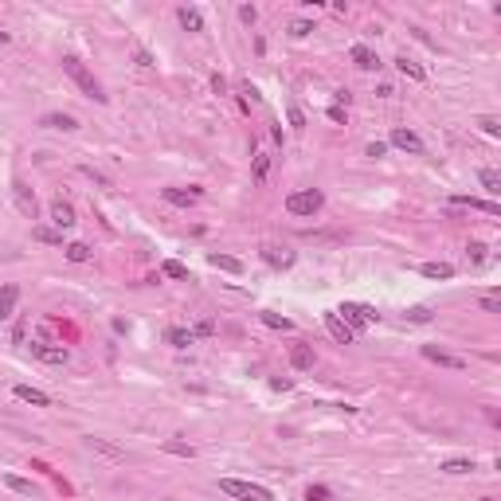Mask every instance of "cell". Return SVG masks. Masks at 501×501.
Instances as JSON below:
<instances>
[{"label": "cell", "mask_w": 501, "mask_h": 501, "mask_svg": "<svg viewBox=\"0 0 501 501\" xmlns=\"http://www.w3.org/2000/svg\"><path fill=\"white\" fill-rule=\"evenodd\" d=\"M63 75L71 78V83H75V87L87 94V99L106 102V94H102V83L87 71V63H83V59H75V55H63Z\"/></svg>", "instance_id": "obj_1"}, {"label": "cell", "mask_w": 501, "mask_h": 501, "mask_svg": "<svg viewBox=\"0 0 501 501\" xmlns=\"http://www.w3.org/2000/svg\"><path fill=\"white\" fill-rule=\"evenodd\" d=\"M219 490L235 501H274V493L259 482H243V478H219Z\"/></svg>", "instance_id": "obj_2"}, {"label": "cell", "mask_w": 501, "mask_h": 501, "mask_svg": "<svg viewBox=\"0 0 501 501\" xmlns=\"http://www.w3.org/2000/svg\"><path fill=\"white\" fill-rule=\"evenodd\" d=\"M321 207H325V192L321 188H302V192L286 196V212L290 216H317Z\"/></svg>", "instance_id": "obj_3"}, {"label": "cell", "mask_w": 501, "mask_h": 501, "mask_svg": "<svg viewBox=\"0 0 501 501\" xmlns=\"http://www.w3.org/2000/svg\"><path fill=\"white\" fill-rule=\"evenodd\" d=\"M333 314H337L341 321L353 329V333H357V329H364V325H376V321H380V314H376L372 305H364V302H341Z\"/></svg>", "instance_id": "obj_4"}, {"label": "cell", "mask_w": 501, "mask_h": 501, "mask_svg": "<svg viewBox=\"0 0 501 501\" xmlns=\"http://www.w3.org/2000/svg\"><path fill=\"white\" fill-rule=\"evenodd\" d=\"M12 200H16V207H20L24 219H35V216H40V200H35V192L24 185V180H16V185H12Z\"/></svg>", "instance_id": "obj_5"}, {"label": "cell", "mask_w": 501, "mask_h": 501, "mask_svg": "<svg viewBox=\"0 0 501 501\" xmlns=\"http://www.w3.org/2000/svg\"><path fill=\"white\" fill-rule=\"evenodd\" d=\"M32 357L44 360V364H67L71 360V353L63 349V345H47V341H32Z\"/></svg>", "instance_id": "obj_6"}, {"label": "cell", "mask_w": 501, "mask_h": 501, "mask_svg": "<svg viewBox=\"0 0 501 501\" xmlns=\"http://www.w3.org/2000/svg\"><path fill=\"white\" fill-rule=\"evenodd\" d=\"M164 196V204H176V207H192V204H200V196H204V188H164L161 192Z\"/></svg>", "instance_id": "obj_7"}, {"label": "cell", "mask_w": 501, "mask_h": 501, "mask_svg": "<svg viewBox=\"0 0 501 501\" xmlns=\"http://www.w3.org/2000/svg\"><path fill=\"white\" fill-rule=\"evenodd\" d=\"M419 353H423L427 360H435L439 368H455V372L466 368V360H462V357H455V353H447V349H435V345H423Z\"/></svg>", "instance_id": "obj_8"}, {"label": "cell", "mask_w": 501, "mask_h": 501, "mask_svg": "<svg viewBox=\"0 0 501 501\" xmlns=\"http://www.w3.org/2000/svg\"><path fill=\"white\" fill-rule=\"evenodd\" d=\"M388 142H392L396 149H403V153H415V157L427 149L423 137H419V133H411V130H392V137H388Z\"/></svg>", "instance_id": "obj_9"}, {"label": "cell", "mask_w": 501, "mask_h": 501, "mask_svg": "<svg viewBox=\"0 0 501 501\" xmlns=\"http://www.w3.org/2000/svg\"><path fill=\"white\" fill-rule=\"evenodd\" d=\"M51 223H55V228H59V231L75 228V207L67 204L63 196H59V200H51Z\"/></svg>", "instance_id": "obj_10"}, {"label": "cell", "mask_w": 501, "mask_h": 501, "mask_svg": "<svg viewBox=\"0 0 501 501\" xmlns=\"http://www.w3.org/2000/svg\"><path fill=\"white\" fill-rule=\"evenodd\" d=\"M349 59L360 67V71H380V55L372 51V47H364V44H353Z\"/></svg>", "instance_id": "obj_11"}, {"label": "cell", "mask_w": 501, "mask_h": 501, "mask_svg": "<svg viewBox=\"0 0 501 501\" xmlns=\"http://www.w3.org/2000/svg\"><path fill=\"white\" fill-rule=\"evenodd\" d=\"M16 302H20V286L4 282L0 286V321H8V317L16 314Z\"/></svg>", "instance_id": "obj_12"}, {"label": "cell", "mask_w": 501, "mask_h": 501, "mask_svg": "<svg viewBox=\"0 0 501 501\" xmlns=\"http://www.w3.org/2000/svg\"><path fill=\"white\" fill-rule=\"evenodd\" d=\"M325 329H329V337H333V341H341V345H353V337H357V333H353V329L345 325V321H341V317L333 314V309L325 314Z\"/></svg>", "instance_id": "obj_13"}, {"label": "cell", "mask_w": 501, "mask_h": 501, "mask_svg": "<svg viewBox=\"0 0 501 501\" xmlns=\"http://www.w3.org/2000/svg\"><path fill=\"white\" fill-rule=\"evenodd\" d=\"M12 392H16V400L32 403V407H51V396H47V392H40V388H32V384H16Z\"/></svg>", "instance_id": "obj_14"}, {"label": "cell", "mask_w": 501, "mask_h": 501, "mask_svg": "<svg viewBox=\"0 0 501 501\" xmlns=\"http://www.w3.org/2000/svg\"><path fill=\"white\" fill-rule=\"evenodd\" d=\"M450 204L470 207V212H490V216H498V212H501L498 200H478V196H450Z\"/></svg>", "instance_id": "obj_15"}, {"label": "cell", "mask_w": 501, "mask_h": 501, "mask_svg": "<svg viewBox=\"0 0 501 501\" xmlns=\"http://www.w3.org/2000/svg\"><path fill=\"white\" fill-rule=\"evenodd\" d=\"M262 262L274 266V271H286V266H294V255H290V250H278V247H262Z\"/></svg>", "instance_id": "obj_16"}, {"label": "cell", "mask_w": 501, "mask_h": 501, "mask_svg": "<svg viewBox=\"0 0 501 501\" xmlns=\"http://www.w3.org/2000/svg\"><path fill=\"white\" fill-rule=\"evenodd\" d=\"M396 71H400V75H407L411 83H427V71L415 63V59H407V55H396Z\"/></svg>", "instance_id": "obj_17"}, {"label": "cell", "mask_w": 501, "mask_h": 501, "mask_svg": "<svg viewBox=\"0 0 501 501\" xmlns=\"http://www.w3.org/2000/svg\"><path fill=\"white\" fill-rule=\"evenodd\" d=\"M176 20H180V28H185V32H204V16H200L196 8H176Z\"/></svg>", "instance_id": "obj_18"}, {"label": "cell", "mask_w": 501, "mask_h": 501, "mask_svg": "<svg viewBox=\"0 0 501 501\" xmlns=\"http://www.w3.org/2000/svg\"><path fill=\"white\" fill-rule=\"evenodd\" d=\"M290 364H294L298 372H309L314 368V349H309V345H294V349H290Z\"/></svg>", "instance_id": "obj_19"}, {"label": "cell", "mask_w": 501, "mask_h": 501, "mask_svg": "<svg viewBox=\"0 0 501 501\" xmlns=\"http://www.w3.org/2000/svg\"><path fill=\"white\" fill-rule=\"evenodd\" d=\"M40 126H44V130H78V121L71 118V114H44V121H40Z\"/></svg>", "instance_id": "obj_20"}, {"label": "cell", "mask_w": 501, "mask_h": 501, "mask_svg": "<svg viewBox=\"0 0 501 501\" xmlns=\"http://www.w3.org/2000/svg\"><path fill=\"white\" fill-rule=\"evenodd\" d=\"M207 262H212V266H216V271H228V274H243V262L239 259H231V255H207Z\"/></svg>", "instance_id": "obj_21"}, {"label": "cell", "mask_w": 501, "mask_h": 501, "mask_svg": "<svg viewBox=\"0 0 501 501\" xmlns=\"http://www.w3.org/2000/svg\"><path fill=\"white\" fill-rule=\"evenodd\" d=\"M419 274H423V278H455V266H450V262H423Z\"/></svg>", "instance_id": "obj_22"}, {"label": "cell", "mask_w": 501, "mask_h": 501, "mask_svg": "<svg viewBox=\"0 0 501 501\" xmlns=\"http://www.w3.org/2000/svg\"><path fill=\"white\" fill-rule=\"evenodd\" d=\"M478 180H482V188L490 192V200H493V196H501V173H498V169H482Z\"/></svg>", "instance_id": "obj_23"}, {"label": "cell", "mask_w": 501, "mask_h": 501, "mask_svg": "<svg viewBox=\"0 0 501 501\" xmlns=\"http://www.w3.org/2000/svg\"><path fill=\"white\" fill-rule=\"evenodd\" d=\"M164 337H169V345H176V349H188V345H196V333H192V329H169V333H164Z\"/></svg>", "instance_id": "obj_24"}, {"label": "cell", "mask_w": 501, "mask_h": 501, "mask_svg": "<svg viewBox=\"0 0 501 501\" xmlns=\"http://www.w3.org/2000/svg\"><path fill=\"white\" fill-rule=\"evenodd\" d=\"M4 486H8L12 493H24V498H35V486L28 478H16V474H4Z\"/></svg>", "instance_id": "obj_25"}, {"label": "cell", "mask_w": 501, "mask_h": 501, "mask_svg": "<svg viewBox=\"0 0 501 501\" xmlns=\"http://www.w3.org/2000/svg\"><path fill=\"white\" fill-rule=\"evenodd\" d=\"M63 255H67L71 262H90V247H87V243H67Z\"/></svg>", "instance_id": "obj_26"}, {"label": "cell", "mask_w": 501, "mask_h": 501, "mask_svg": "<svg viewBox=\"0 0 501 501\" xmlns=\"http://www.w3.org/2000/svg\"><path fill=\"white\" fill-rule=\"evenodd\" d=\"M443 470H447V474H470V470H474V458H447Z\"/></svg>", "instance_id": "obj_27"}, {"label": "cell", "mask_w": 501, "mask_h": 501, "mask_svg": "<svg viewBox=\"0 0 501 501\" xmlns=\"http://www.w3.org/2000/svg\"><path fill=\"white\" fill-rule=\"evenodd\" d=\"M262 321L271 329H294V321L290 317H282V314H271V309H262Z\"/></svg>", "instance_id": "obj_28"}, {"label": "cell", "mask_w": 501, "mask_h": 501, "mask_svg": "<svg viewBox=\"0 0 501 501\" xmlns=\"http://www.w3.org/2000/svg\"><path fill=\"white\" fill-rule=\"evenodd\" d=\"M266 173H271V153H259V157H255V180H266Z\"/></svg>", "instance_id": "obj_29"}, {"label": "cell", "mask_w": 501, "mask_h": 501, "mask_svg": "<svg viewBox=\"0 0 501 501\" xmlns=\"http://www.w3.org/2000/svg\"><path fill=\"white\" fill-rule=\"evenodd\" d=\"M478 126H482V133H490V137H501V121L493 118V114H482Z\"/></svg>", "instance_id": "obj_30"}, {"label": "cell", "mask_w": 501, "mask_h": 501, "mask_svg": "<svg viewBox=\"0 0 501 501\" xmlns=\"http://www.w3.org/2000/svg\"><path fill=\"white\" fill-rule=\"evenodd\" d=\"M403 317H407V321H415V325H427V321H431V309H427V305H411Z\"/></svg>", "instance_id": "obj_31"}, {"label": "cell", "mask_w": 501, "mask_h": 501, "mask_svg": "<svg viewBox=\"0 0 501 501\" xmlns=\"http://www.w3.org/2000/svg\"><path fill=\"white\" fill-rule=\"evenodd\" d=\"M286 121H290V130H294V133H302V130H305V114H302L298 106L286 110Z\"/></svg>", "instance_id": "obj_32"}, {"label": "cell", "mask_w": 501, "mask_h": 501, "mask_svg": "<svg viewBox=\"0 0 501 501\" xmlns=\"http://www.w3.org/2000/svg\"><path fill=\"white\" fill-rule=\"evenodd\" d=\"M87 447L90 450H102V455H110V458H126L118 447H110V443H102V439H87Z\"/></svg>", "instance_id": "obj_33"}, {"label": "cell", "mask_w": 501, "mask_h": 501, "mask_svg": "<svg viewBox=\"0 0 501 501\" xmlns=\"http://www.w3.org/2000/svg\"><path fill=\"white\" fill-rule=\"evenodd\" d=\"M161 271L169 274V278H188V266H185V262H176V259H169Z\"/></svg>", "instance_id": "obj_34"}, {"label": "cell", "mask_w": 501, "mask_h": 501, "mask_svg": "<svg viewBox=\"0 0 501 501\" xmlns=\"http://www.w3.org/2000/svg\"><path fill=\"white\" fill-rule=\"evenodd\" d=\"M329 498H333L329 486H309V490H305V501H329Z\"/></svg>", "instance_id": "obj_35"}, {"label": "cell", "mask_w": 501, "mask_h": 501, "mask_svg": "<svg viewBox=\"0 0 501 501\" xmlns=\"http://www.w3.org/2000/svg\"><path fill=\"white\" fill-rule=\"evenodd\" d=\"M309 32H314V24H309V20H294V24H290V35H294V40H305Z\"/></svg>", "instance_id": "obj_36"}, {"label": "cell", "mask_w": 501, "mask_h": 501, "mask_svg": "<svg viewBox=\"0 0 501 501\" xmlns=\"http://www.w3.org/2000/svg\"><path fill=\"white\" fill-rule=\"evenodd\" d=\"M35 239H40V243H63V231H51V228H40V231H35Z\"/></svg>", "instance_id": "obj_37"}, {"label": "cell", "mask_w": 501, "mask_h": 501, "mask_svg": "<svg viewBox=\"0 0 501 501\" xmlns=\"http://www.w3.org/2000/svg\"><path fill=\"white\" fill-rule=\"evenodd\" d=\"M164 450H169V455H185V458H192V455H196V450H192V447H185V443H164Z\"/></svg>", "instance_id": "obj_38"}, {"label": "cell", "mask_w": 501, "mask_h": 501, "mask_svg": "<svg viewBox=\"0 0 501 501\" xmlns=\"http://www.w3.org/2000/svg\"><path fill=\"white\" fill-rule=\"evenodd\" d=\"M239 20H243V24H255V20H259L255 4H239Z\"/></svg>", "instance_id": "obj_39"}, {"label": "cell", "mask_w": 501, "mask_h": 501, "mask_svg": "<svg viewBox=\"0 0 501 501\" xmlns=\"http://www.w3.org/2000/svg\"><path fill=\"white\" fill-rule=\"evenodd\" d=\"M482 309H486V314H501V302L493 294H486V298H482Z\"/></svg>", "instance_id": "obj_40"}, {"label": "cell", "mask_w": 501, "mask_h": 501, "mask_svg": "<svg viewBox=\"0 0 501 501\" xmlns=\"http://www.w3.org/2000/svg\"><path fill=\"white\" fill-rule=\"evenodd\" d=\"M133 59H137V67H157V63H153V55L145 51V47H137V51H133Z\"/></svg>", "instance_id": "obj_41"}, {"label": "cell", "mask_w": 501, "mask_h": 501, "mask_svg": "<svg viewBox=\"0 0 501 501\" xmlns=\"http://www.w3.org/2000/svg\"><path fill=\"white\" fill-rule=\"evenodd\" d=\"M192 333H196V337H212V333H216V321H200Z\"/></svg>", "instance_id": "obj_42"}, {"label": "cell", "mask_w": 501, "mask_h": 501, "mask_svg": "<svg viewBox=\"0 0 501 501\" xmlns=\"http://www.w3.org/2000/svg\"><path fill=\"white\" fill-rule=\"evenodd\" d=\"M470 259H474V262H486V247H482V243H470Z\"/></svg>", "instance_id": "obj_43"}, {"label": "cell", "mask_w": 501, "mask_h": 501, "mask_svg": "<svg viewBox=\"0 0 501 501\" xmlns=\"http://www.w3.org/2000/svg\"><path fill=\"white\" fill-rule=\"evenodd\" d=\"M329 118H333V121H345L349 114H345V106H337V102H333V106H329Z\"/></svg>", "instance_id": "obj_44"}, {"label": "cell", "mask_w": 501, "mask_h": 501, "mask_svg": "<svg viewBox=\"0 0 501 501\" xmlns=\"http://www.w3.org/2000/svg\"><path fill=\"white\" fill-rule=\"evenodd\" d=\"M384 153H388V145H384V142H372L368 145V157H384Z\"/></svg>", "instance_id": "obj_45"}, {"label": "cell", "mask_w": 501, "mask_h": 501, "mask_svg": "<svg viewBox=\"0 0 501 501\" xmlns=\"http://www.w3.org/2000/svg\"><path fill=\"white\" fill-rule=\"evenodd\" d=\"M212 90H216V94H223V90H228V83H223L219 75H212Z\"/></svg>", "instance_id": "obj_46"}, {"label": "cell", "mask_w": 501, "mask_h": 501, "mask_svg": "<svg viewBox=\"0 0 501 501\" xmlns=\"http://www.w3.org/2000/svg\"><path fill=\"white\" fill-rule=\"evenodd\" d=\"M8 40H12V35H8V32H0V47H4V44H8Z\"/></svg>", "instance_id": "obj_47"}, {"label": "cell", "mask_w": 501, "mask_h": 501, "mask_svg": "<svg viewBox=\"0 0 501 501\" xmlns=\"http://www.w3.org/2000/svg\"><path fill=\"white\" fill-rule=\"evenodd\" d=\"M482 501H493V498H482Z\"/></svg>", "instance_id": "obj_48"}]
</instances>
